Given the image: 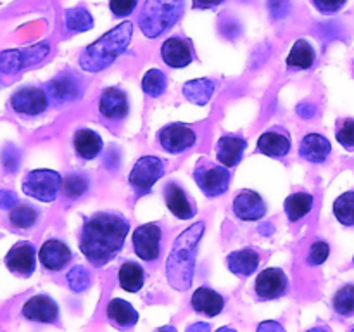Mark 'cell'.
<instances>
[{"mask_svg": "<svg viewBox=\"0 0 354 332\" xmlns=\"http://www.w3.org/2000/svg\"><path fill=\"white\" fill-rule=\"evenodd\" d=\"M194 180L207 197L223 196L230 185V172L227 166L201 161L194 169Z\"/></svg>", "mask_w": 354, "mask_h": 332, "instance_id": "obj_6", "label": "cell"}, {"mask_svg": "<svg viewBox=\"0 0 354 332\" xmlns=\"http://www.w3.org/2000/svg\"><path fill=\"white\" fill-rule=\"evenodd\" d=\"M109 7L114 16L124 17L133 12V9L137 7V0H111Z\"/></svg>", "mask_w": 354, "mask_h": 332, "instance_id": "obj_41", "label": "cell"}, {"mask_svg": "<svg viewBox=\"0 0 354 332\" xmlns=\"http://www.w3.org/2000/svg\"><path fill=\"white\" fill-rule=\"evenodd\" d=\"M228 270L239 277H249L256 272L259 265V255L251 248L234 251L227 258Z\"/></svg>", "mask_w": 354, "mask_h": 332, "instance_id": "obj_25", "label": "cell"}, {"mask_svg": "<svg viewBox=\"0 0 354 332\" xmlns=\"http://www.w3.org/2000/svg\"><path fill=\"white\" fill-rule=\"evenodd\" d=\"M161 57L169 68H185L194 61V48L190 40L180 37H171L161 45Z\"/></svg>", "mask_w": 354, "mask_h": 332, "instance_id": "obj_15", "label": "cell"}, {"mask_svg": "<svg viewBox=\"0 0 354 332\" xmlns=\"http://www.w3.org/2000/svg\"><path fill=\"white\" fill-rule=\"evenodd\" d=\"M10 223L16 228H31L38 220V211L30 204H16L9 214Z\"/></svg>", "mask_w": 354, "mask_h": 332, "instance_id": "obj_34", "label": "cell"}, {"mask_svg": "<svg viewBox=\"0 0 354 332\" xmlns=\"http://www.w3.org/2000/svg\"><path fill=\"white\" fill-rule=\"evenodd\" d=\"M214 92V83L209 78L190 80L183 85V95L196 106H206Z\"/></svg>", "mask_w": 354, "mask_h": 332, "instance_id": "obj_28", "label": "cell"}, {"mask_svg": "<svg viewBox=\"0 0 354 332\" xmlns=\"http://www.w3.org/2000/svg\"><path fill=\"white\" fill-rule=\"evenodd\" d=\"M40 263L50 272H59V270L64 268L66 265L71 259V249L64 244L62 241L57 239H48L44 242V246L40 248Z\"/></svg>", "mask_w": 354, "mask_h": 332, "instance_id": "obj_18", "label": "cell"}, {"mask_svg": "<svg viewBox=\"0 0 354 332\" xmlns=\"http://www.w3.org/2000/svg\"><path fill=\"white\" fill-rule=\"evenodd\" d=\"M66 26L73 31H88L93 26V17L85 7L66 10Z\"/></svg>", "mask_w": 354, "mask_h": 332, "instance_id": "obj_35", "label": "cell"}, {"mask_svg": "<svg viewBox=\"0 0 354 332\" xmlns=\"http://www.w3.org/2000/svg\"><path fill=\"white\" fill-rule=\"evenodd\" d=\"M47 93L38 86H24L10 97V106L24 116H38L47 109Z\"/></svg>", "mask_w": 354, "mask_h": 332, "instance_id": "obj_11", "label": "cell"}, {"mask_svg": "<svg viewBox=\"0 0 354 332\" xmlns=\"http://www.w3.org/2000/svg\"><path fill=\"white\" fill-rule=\"evenodd\" d=\"M62 176L54 169H33L24 176L23 192L41 203H52L57 199V194L62 187Z\"/></svg>", "mask_w": 354, "mask_h": 332, "instance_id": "obj_5", "label": "cell"}, {"mask_svg": "<svg viewBox=\"0 0 354 332\" xmlns=\"http://www.w3.org/2000/svg\"><path fill=\"white\" fill-rule=\"evenodd\" d=\"M334 214L337 221H341L346 227L354 225V190L344 192L335 199L334 203Z\"/></svg>", "mask_w": 354, "mask_h": 332, "instance_id": "obj_33", "label": "cell"}, {"mask_svg": "<svg viewBox=\"0 0 354 332\" xmlns=\"http://www.w3.org/2000/svg\"><path fill=\"white\" fill-rule=\"evenodd\" d=\"M6 266L9 272L21 277H30L37 266V251L35 246L28 241L14 244L6 255Z\"/></svg>", "mask_w": 354, "mask_h": 332, "instance_id": "obj_12", "label": "cell"}, {"mask_svg": "<svg viewBox=\"0 0 354 332\" xmlns=\"http://www.w3.org/2000/svg\"><path fill=\"white\" fill-rule=\"evenodd\" d=\"M270 6L272 7L277 6V9H273V12H277V16H283L289 3H287V0H272V2H270Z\"/></svg>", "mask_w": 354, "mask_h": 332, "instance_id": "obj_46", "label": "cell"}, {"mask_svg": "<svg viewBox=\"0 0 354 332\" xmlns=\"http://www.w3.org/2000/svg\"><path fill=\"white\" fill-rule=\"evenodd\" d=\"M2 163H3V168H6V172L14 173L17 169V166H19V152H17L12 145H9V147L3 149Z\"/></svg>", "mask_w": 354, "mask_h": 332, "instance_id": "obj_42", "label": "cell"}, {"mask_svg": "<svg viewBox=\"0 0 354 332\" xmlns=\"http://www.w3.org/2000/svg\"><path fill=\"white\" fill-rule=\"evenodd\" d=\"M335 137L346 149H354V120H344V123L337 128Z\"/></svg>", "mask_w": 354, "mask_h": 332, "instance_id": "obj_40", "label": "cell"}, {"mask_svg": "<svg viewBox=\"0 0 354 332\" xmlns=\"http://www.w3.org/2000/svg\"><path fill=\"white\" fill-rule=\"evenodd\" d=\"M223 0H194V7L196 9H211V7H216Z\"/></svg>", "mask_w": 354, "mask_h": 332, "instance_id": "obj_45", "label": "cell"}, {"mask_svg": "<svg viewBox=\"0 0 354 332\" xmlns=\"http://www.w3.org/2000/svg\"><path fill=\"white\" fill-rule=\"evenodd\" d=\"M259 331H265V329H277V331H283L282 325L275 324V322H266V324H261L259 325Z\"/></svg>", "mask_w": 354, "mask_h": 332, "instance_id": "obj_47", "label": "cell"}, {"mask_svg": "<svg viewBox=\"0 0 354 332\" xmlns=\"http://www.w3.org/2000/svg\"><path fill=\"white\" fill-rule=\"evenodd\" d=\"M162 175H165V163L156 156H144L131 168L130 183L137 192L145 194Z\"/></svg>", "mask_w": 354, "mask_h": 332, "instance_id": "obj_8", "label": "cell"}, {"mask_svg": "<svg viewBox=\"0 0 354 332\" xmlns=\"http://www.w3.org/2000/svg\"><path fill=\"white\" fill-rule=\"evenodd\" d=\"M348 0H313L315 7L324 14H334L344 7Z\"/></svg>", "mask_w": 354, "mask_h": 332, "instance_id": "obj_43", "label": "cell"}, {"mask_svg": "<svg viewBox=\"0 0 354 332\" xmlns=\"http://www.w3.org/2000/svg\"><path fill=\"white\" fill-rule=\"evenodd\" d=\"M68 284L69 287H71V290H75V293H83V290H86L90 286L88 270L83 268V266H75V268H71L68 273Z\"/></svg>", "mask_w": 354, "mask_h": 332, "instance_id": "obj_38", "label": "cell"}, {"mask_svg": "<svg viewBox=\"0 0 354 332\" xmlns=\"http://www.w3.org/2000/svg\"><path fill=\"white\" fill-rule=\"evenodd\" d=\"M107 318L113 322L116 327L128 329L133 327L138 322V313L130 303L120 299V297H114L109 304H107Z\"/></svg>", "mask_w": 354, "mask_h": 332, "instance_id": "obj_27", "label": "cell"}, {"mask_svg": "<svg viewBox=\"0 0 354 332\" xmlns=\"http://www.w3.org/2000/svg\"><path fill=\"white\" fill-rule=\"evenodd\" d=\"M165 201L166 206L169 208V211H171L176 218H180V220H190V218L196 216V206H194V203H190L185 190H183L178 183L169 182L168 185H166Z\"/></svg>", "mask_w": 354, "mask_h": 332, "instance_id": "obj_21", "label": "cell"}, {"mask_svg": "<svg viewBox=\"0 0 354 332\" xmlns=\"http://www.w3.org/2000/svg\"><path fill=\"white\" fill-rule=\"evenodd\" d=\"M17 204L16 194L10 192V190H0V208L2 210H12Z\"/></svg>", "mask_w": 354, "mask_h": 332, "instance_id": "obj_44", "label": "cell"}, {"mask_svg": "<svg viewBox=\"0 0 354 332\" xmlns=\"http://www.w3.org/2000/svg\"><path fill=\"white\" fill-rule=\"evenodd\" d=\"M245 147H248V140L241 135H223L216 142L218 161L227 168H234L241 163Z\"/></svg>", "mask_w": 354, "mask_h": 332, "instance_id": "obj_19", "label": "cell"}, {"mask_svg": "<svg viewBox=\"0 0 354 332\" xmlns=\"http://www.w3.org/2000/svg\"><path fill=\"white\" fill-rule=\"evenodd\" d=\"M75 151L80 158L83 159H95L97 156L102 151V138H100L99 133H95L93 130H88V128H80L75 133Z\"/></svg>", "mask_w": 354, "mask_h": 332, "instance_id": "obj_26", "label": "cell"}, {"mask_svg": "<svg viewBox=\"0 0 354 332\" xmlns=\"http://www.w3.org/2000/svg\"><path fill=\"white\" fill-rule=\"evenodd\" d=\"M158 140L161 147L169 154H180L192 145H196L197 135L192 128L182 123H171L161 128L158 133Z\"/></svg>", "mask_w": 354, "mask_h": 332, "instance_id": "obj_9", "label": "cell"}, {"mask_svg": "<svg viewBox=\"0 0 354 332\" xmlns=\"http://www.w3.org/2000/svg\"><path fill=\"white\" fill-rule=\"evenodd\" d=\"M118 277H120V286L123 287V290H128V293H137L144 286V268L138 263H123Z\"/></svg>", "mask_w": 354, "mask_h": 332, "instance_id": "obj_30", "label": "cell"}, {"mask_svg": "<svg viewBox=\"0 0 354 332\" xmlns=\"http://www.w3.org/2000/svg\"><path fill=\"white\" fill-rule=\"evenodd\" d=\"M166 86H168V78H166V75L161 69H149L144 75V78H142V90L149 97H154V99L165 93Z\"/></svg>", "mask_w": 354, "mask_h": 332, "instance_id": "obj_32", "label": "cell"}, {"mask_svg": "<svg viewBox=\"0 0 354 332\" xmlns=\"http://www.w3.org/2000/svg\"><path fill=\"white\" fill-rule=\"evenodd\" d=\"M130 223L118 213L99 211L86 218L80 235V251L95 266L109 263L123 249Z\"/></svg>", "mask_w": 354, "mask_h": 332, "instance_id": "obj_1", "label": "cell"}, {"mask_svg": "<svg viewBox=\"0 0 354 332\" xmlns=\"http://www.w3.org/2000/svg\"><path fill=\"white\" fill-rule=\"evenodd\" d=\"M99 111L104 118H107V120H124V118L128 116V111H130L127 93H124L123 90L116 89V86L106 89L102 92V95H100Z\"/></svg>", "mask_w": 354, "mask_h": 332, "instance_id": "obj_17", "label": "cell"}, {"mask_svg": "<svg viewBox=\"0 0 354 332\" xmlns=\"http://www.w3.org/2000/svg\"><path fill=\"white\" fill-rule=\"evenodd\" d=\"M62 187H64L66 196L75 199V197H80L82 194L86 192V189H88V178L83 173H71V175L66 176V180L62 182Z\"/></svg>", "mask_w": 354, "mask_h": 332, "instance_id": "obj_37", "label": "cell"}, {"mask_svg": "<svg viewBox=\"0 0 354 332\" xmlns=\"http://www.w3.org/2000/svg\"><path fill=\"white\" fill-rule=\"evenodd\" d=\"M192 308L201 315H206V317H216L223 311L225 299L221 294H218L216 290L209 289V287H199L196 293L192 294Z\"/></svg>", "mask_w": 354, "mask_h": 332, "instance_id": "obj_23", "label": "cell"}, {"mask_svg": "<svg viewBox=\"0 0 354 332\" xmlns=\"http://www.w3.org/2000/svg\"><path fill=\"white\" fill-rule=\"evenodd\" d=\"M235 216L244 221H258L266 214V204L263 197L254 190H242L234 199Z\"/></svg>", "mask_w": 354, "mask_h": 332, "instance_id": "obj_16", "label": "cell"}, {"mask_svg": "<svg viewBox=\"0 0 354 332\" xmlns=\"http://www.w3.org/2000/svg\"><path fill=\"white\" fill-rule=\"evenodd\" d=\"M315 62V48L311 47L308 40H297L290 48V54L287 57V66L297 69H310Z\"/></svg>", "mask_w": 354, "mask_h": 332, "instance_id": "obj_29", "label": "cell"}, {"mask_svg": "<svg viewBox=\"0 0 354 332\" xmlns=\"http://www.w3.org/2000/svg\"><path fill=\"white\" fill-rule=\"evenodd\" d=\"M23 317L40 324H54L59 317V306L47 294H37L24 303Z\"/></svg>", "mask_w": 354, "mask_h": 332, "instance_id": "obj_14", "label": "cell"}, {"mask_svg": "<svg viewBox=\"0 0 354 332\" xmlns=\"http://www.w3.org/2000/svg\"><path fill=\"white\" fill-rule=\"evenodd\" d=\"M334 310L339 315H353L354 313V286L341 287L334 296Z\"/></svg>", "mask_w": 354, "mask_h": 332, "instance_id": "obj_36", "label": "cell"}, {"mask_svg": "<svg viewBox=\"0 0 354 332\" xmlns=\"http://www.w3.org/2000/svg\"><path fill=\"white\" fill-rule=\"evenodd\" d=\"M290 137L282 130V128H273V130L265 131L258 138V151L261 154L270 156V158H283L290 152Z\"/></svg>", "mask_w": 354, "mask_h": 332, "instance_id": "obj_20", "label": "cell"}, {"mask_svg": "<svg viewBox=\"0 0 354 332\" xmlns=\"http://www.w3.org/2000/svg\"><path fill=\"white\" fill-rule=\"evenodd\" d=\"M48 50H50V47H48L47 42H41V44L31 45L26 48H14V50L2 52L0 54V71L6 73V75L21 71V69L37 64L41 59H45Z\"/></svg>", "mask_w": 354, "mask_h": 332, "instance_id": "obj_7", "label": "cell"}, {"mask_svg": "<svg viewBox=\"0 0 354 332\" xmlns=\"http://www.w3.org/2000/svg\"><path fill=\"white\" fill-rule=\"evenodd\" d=\"M161 228L156 223L140 225L133 232V251L144 261H156L159 258Z\"/></svg>", "mask_w": 354, "mask_h": 332, "instance_id": "obj_10", "label": "cell"}, {"mask_svg": "<svg viewBox=\"0 0 354 332\" xmlns=\"http://www.w3.org/2000/svg\"><path fill=\"white\" fill-rule=\"evenodd\" d=\"M328 255H330V248H328L327 242L317 241L310 248V252H308V265L318 266L322 263L327 261Z\"/></svg>", "mask_w": 354, "mask_h": 332, "instance_id": "obj_39", "label": "cell"}, {"mask_svg": "<svg viewBox=\"0 0 354 332\" xmlns=\"http://www.w3.org/2000/svg\"><path fill=\"white\" fill-rule=\"evenodd\" d=\"M313 196L308 192L290 194L286 199V214L290 221H297L299 218L306 216L313 208Z\"/></svg>", "mask_w": 354, "mask_h": 332, "instance_id": "obj_31", "label": "cell"}, {"mask_svg": "<svg viewBox=\"0 0 354 332\" xmlns=\"http://www.w3.org/2000/svg\"><path fill=\"white\" fill-rule=\"evenodd\" d=\"M204 230H206V223L197 221L196 225L187 228L182 235H178L173 244L168 261H166V277L173 289L187 290L192 286L197 244H199Z\"/></svg>", "mask_w": 354, "mask_h": 332, "instance_id": "obj_2", "label": "cell"}, {"mask_svg": "<svg viewBox=\"0 0 354 332\" xmlns=\"http://www.w3.org/2000/svg\"><path fill=\"white\" fill-rule=\"evenodd\" d=\"M332 145L328 142L327 137L320 133H308L306 137L301 140L299 145V154L303 156L306 161L315 163V165H320L325 159L330 156Z\"/></svg>", "mask_w": 354, "mask_h": 332, "instance_id": "obj_22", "label": "cell"}, {"mask_svg": "<svg viewBox=\"0 0 354 332\" xmlns=\"http://www.w3.org/2000/svg\"><path fill=\"white\" fill-rule=\"evenodd\" d=\"M48 93H50L55 102L62 104L68 102V100L78 99L82 89H80V82L75 78V75L62 73V75H59L57 78L48 83Z\"/></svg>", "mask_w": 354, "mask_h": 332, "instance_id": "obj_24", "label": "cell"}, {"mask_svg": "<svg viewBox=\"0 0 354 332\" xmlns=\"http://www.w3.org/2000/svg\"><path fill=\"white\" fill-rule=\"evenodd\" d=\"M185 0H145L138 16V26L147 38H158L168 31L183 12Z\"/></svg>", "mask_w": 354, "mask_h": 332, "instance_id": "obj_4", "label": "cell"}, {"mask_svg": "<svg viewBox=\"0 0 354 332\" xmlns=\"http://www.w3.org/2000/svg\"><path fill=\"white\" fill-rule=\"evenodd\" d=\"M287 275L282 268H265L256 279V294L259 299L268 301L282 297L287 293Z\"/></svg>", "mask_w": 354, "mask_h": 332, "instance_id": "obj_13", "label": "cell"}, {"mask_svg": "<svg viewBox=\"0 0 354 332\" xmlns=\"http://www.w3.org/2000/svg\"><path fill=\"white\" fill-rule=\"evenodd\" d=\"M133 35V23L124 21L99 38L95 44L88 45L80 55V68L88 73H99L109 68L130 45Z\"/></svg>", "mask_w": 354, "mask_h": 332, "instance_id": "obj_3", "label": "cell"}]
</instances>
